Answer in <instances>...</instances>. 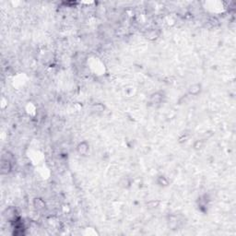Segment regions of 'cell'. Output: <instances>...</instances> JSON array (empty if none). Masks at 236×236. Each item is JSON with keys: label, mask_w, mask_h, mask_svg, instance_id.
Returning <instances> with one entry per match:
<instances>
[{"label": "cell", "mask_w": 236, "mask_h": 236, "mask_svg": "<svg viewBox=\"0 0 236 236\" xmlns=\"http://www.w3.org/2000/svg\"><path fill=\"white\" fill-rule=\"evenodd\" d=\"M34 205H35V207L40 210V209H43L45 207V203L43 202V200L40 199V198H36L35 201H34Z\"/></svg>", "instance_id": "cell-5"}, {"label": "cell", "mask_w": 236, "mask_h": 236, "mask_svg": "<svg viewBox=\"0 0 236 236\" xmlns=\"http://www.w3.org/2000/svg\"><path fill=\"white\" fill-rule=\"evenodd\" d=\"M162 100V95L159 92L153 93L152 95L150 96V103L152 104H159Z\"/></svg>", "instance_id": "cell-3"}, {"label": "cell", "mask_w": 236, "mask_h": 236, "mask_svg": "<svg viewBox=\"0 0 236 236\" xmlns=\"http://www.w3.org/2000/svg\"><path fill=\"white\" fill-rule=\"evenodd\" d=\"M201 91V85L200 84H193L189 88V93L191 95H197Z\"/></svg>", "instance_id": "cell-4"}, {"label": "cell", "mask_w": 236, "mask_h": 236, "mask_svg": "<svg viewBox=\"0 0 236 236\" xmlns=\"http://www.w3.org/2000/svg\"><path fill=\"white\" fill-rule=\"evenodd\" d=\"M4 217L8 220H10L11 221H15L17 219L16 217V208H13V207H8L5 210L4 212Z\"/></svg>", "instance_id": "cell-2"}, {"label": "cell", "mask_w": 236, "mask_h": 236, "mask_svg": "<svg viewBox=\"0 0 236 236\" xmlns=\"http://www.w3.org/2000/svg\"><path fill=\"white\" fill-rule=\"evenodd\" d=\"M77 152L80 156H87L89 151V145L86 142V141H82L77 145Z\"/></svg>", "instance_id": "cell-1"}]
</instances>
